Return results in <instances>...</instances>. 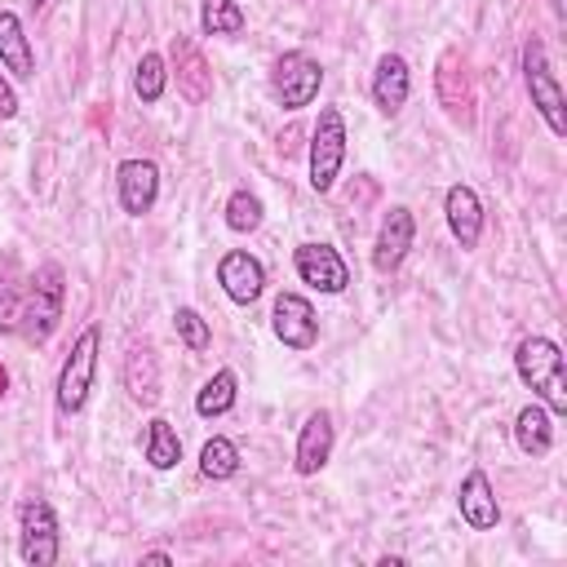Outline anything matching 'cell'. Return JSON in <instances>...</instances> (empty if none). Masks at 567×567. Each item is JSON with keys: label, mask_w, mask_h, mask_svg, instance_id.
<instances>
[{"label": "cell", "mask_w": 567, "mask_h": 567, "mask_svg": "<svg viewBox=\"0 0 567 567\" xmlns=\"http://www.w3.org/2000/svg\"><path fill=\"white\" fill-rule=\"evenodd\" d=\"M4 390H9V377H4V368H0V399H4Z\"/></svg>", "instance_id": "cell-31"}, {"label": "cell", "mask_w": 567, "mask_h": 567, "mask_svg": "<svg viewBox=\"0 0 567 567\" xmlns=\"http://www.w3.org/2000/svg\"><path fill=\"white\" fill-rule=\"evenodd\" d=\"M332 443H337V430H332V416L319 408V412H310L306 416V425H301V434H297V452H292V470L301 474V478H310V474H319L323 465H328V456H332Z\"/></svg>", "instance_id": "cell-13"}, {"label": "cell", "mask_w": 567, "mask_h": 567, "mask_svg": "<svg viewBox=\"0 0 567 567\" xmlns=\"http://www.w3.org/2000/svg\"><path fill=\"white\" fill-rule=\"evenodd\" d=\"M18 115V93H13V84L0 75V120H13Z\"/></svg>", "instance_id": "cell-28"}, {"label": "cell", "mask_w": 567, "mask_h": 567, "mask_svg": "<svg viewBox=\"0 0 567 567\" xmlns=\"http://www.w3.org/2000/svg\"><path fill=\"white\" fill-rule=\"evenodd\" d=\"M199 474L213 478V483H226L239 474V447L226 439V434H213L204 447H199Z\"/></svg>", "instance_id": "cell-22"}, {"label": "cell", "mask_w": 567, "mask_h": 567, "mask_svg": "<svg viewBox=\"0 0 567 567\" xmlns=\"http://www.w3.org/2000/svg\"><path fill=\"white\" fill-rule=\"evenodd\" d=\"M523 84H527V93H532V106H536L540 120L549 124V133L563 137V133H567L563 89H558V80H554V71H549V58H545V44H540L536 35L523 44Z\"/></svg>", "instance_id": "cell-5"}, {"label": "cell", "mask_w": 567, "mask_h": 567, "mask_svg": "<svg viewBox=\"0 0 567 567\" xmlns=\"http://www.w3.org/2000/svg\"><path fill=\"white\" fill-rule=\"evenodd\" d=\"M62 301H66L62 266L58 261H40L35 275L27 279V297H22V310H18V332L31 346H44L62 323Z\"/></svg>", "instance_id": "cell-2"}, {"label": "cell", "mask_w": 567, "mask_h": 567, "mask_svg": "<svg viewBox=\"0 0 567 567\" xmlns=\"http://www.w3.org/2000/svg\"><path fill=\"white\" fill-rule=\"evenodd\" d=\"M549 9H554V18H567V0H549Z\"/></svg>", "instance_id": "cell-30"}, {"label": "cell", "mask_w": 567, "mask_h": 567, "mask_svg": "<svg viewBox=\"0 0 567 567\" xmlns=\"http://www.w3.org/2000/svg\"><path fill=\"white\" fill-rule=\"evenodd\" d=\"M142 456H146L151 470H173V465L182 461V439H177V430H173L164 416H151V421H146Z\"/></svg>", "instance_id": "cell-20"}, {"label": "cell", "mask_w": 567, "mask_h": 567, "mask_svg": "<svg viewBox=\"0 0 567 567\" xmlns=\"http://www.w3.org/2000/svg\"><path fill=\"white\" fill-rule=\"evenodd\" d=\"M124 385L137 403H159V363L151 354V346H128V359H124Z\"/></svg>", "instance_id": "cell-19"}, {"label": "cell", "mask_w": 567, "mask_h": 567, "mask_svg": "<svg viewBox=\"0 0 567 567\" xmlns=\"http://www.w3.org/2000/svg\"><path fill=\"white\" fill-rule=\"evenodd\" d=\"M0 66L13 71L18 80L35 75V53H31V40H27L22 18L13 9H0Z\"/></svg>", "instance_id": "cell-18"}, {"label": "cell", "mask_w": 567, "mask_h": 567, "mask_svg": "<svg viewBox=\"0 0 567 567\" xmlns=\"http://www.w3.org/2000/svg\"><path fill=\"white\" fill-rule=\"evenodd\" d=\"M248 27V13L239 0H204L199 4V31L204 35H239Z\"/></svg>", "instance_id": "cell-23"}, {"label": "cell", "mask_w": 567, "mask_h": 567, "mask_svg": "<svg viewBox=\"0 0 567 567\" xmlns=\"http://www.w3.org/2000/svg\"><path fill=\"white\" fill-rule=\"evenodd\" d=\"M217 284L221 292L235 301V306H252L261 292H266V266L244 252V248H230L221 261H217Z\"/></svg>", "instance_id": "cell-10"}, {"label": "cell", "mask_w": 567, "mask_h": 567, "mask_svg": "<svg viewBox=\"0 0 567 567\" xmlns=\"http://www.w3.org/2000/svg\"><path fill=\"white\" fill-rule=\"evenodd\" d=\"M270 328H275L279 346H288V350H297V354L319 341V315H315L310 297H301V292H279V297H275V306H270Z\"/></svg>", "instance_id": "cell-8"}, {"label": "cell", "mask_w": 567, "mask_h": 567, "mask_svg": "<svg viewBox=\"0 0 567 567\" xmlns=\"http://www.w3.org/2000/svg\"><path fill=\"white\" fill-rule=\"evenodd\" d=\"M173 328H177V337H182V346L186 350H208V341H213V328H208V319L199 315V310H190V306H177L173 310Z\"/></svg>", "instance_id": "cell-26"}, {"label": "cell", "mask_w": 567, "mask_h": 567, "mask_svg": "<svg viewBox=\"0 0 567 567\" xmlns=\"http://www.w3.org/2000/svg\"><path fill=\"white\" fill-rule=\"evenodd\" d=\"M443 217H447V230H452V239H456L461 248H474V244H478V235H483V204H478L474 186H465V182L447 186V195H443Z\"/></svg>", "instance_id": "cell-16"}, {"label": "cell", "mask_w": 567, "mask_h": 567, "mask_svg": "<svg viewBox=\"0 0 567 567\" xmlns=\"http://www.w3.org/2000/svg\"><path fill=\"white\" fill-rule=\"evenodd\" d=\"M9 275H13V266L4 261V270H0V332H18V310H22L18 284Z\"/></svg>", "instance_id": "cell-27"}, {"label": "cell", "mask_w": 567, "mask_h": 567, "mask_svg": "<svg viewBox=\"0 0 567 567\" xmlns=\"http://www.w3.org/2000/svg\"><path fill=\"white\" fill-rule=\"evenodd\" d=\"M164 89H168V62H164L159 53H142V62H137V71H133V93H137L142 102H159Z\"/></svg>", "instance_id": "cell-24"}, {"label": "cell", "mask_w": 567, "mask_h": 567, "mask_svg": "<svg viewBox=\"0 0 567 567\" xmlns=\"http://www.w3.org/2000/svg\"><path fill=\"white\" fill-rule=\"evenodd\" d=\"M235 394H239V377H235L230 368H217V372L204 381V390L195 394V412H199L204 421H213V416H221V412L235 408Z\"/></svg>", "instance_id": "cell-21"}, {"label": "cell", "mask_w": 567, "mask_h": 567, "mask_svg": "<svg viewBox=\"0 0 567 567\" xmlns=\"http://www.w3.org/2000/svg\"><path fill=\"white\" fill-rule=\"evenodd\" d=\"M456 509L465 518V527L474 532H492L501 523V505H496V492H492V478L483 470H470L456 487Z\"/></svg>", "instance_id": "cell-14"}, {"label": "cell", "mask_w": 567, "mask_h": 567, "mask_svg": "<svg viewBox=\"0 0 567 567\" xmlns=\"http://www.w3.org/2000/svg\"><path fill=\"white\" fill-rule=\"evenodd\" d=\"M292 266H297V279L310 284L315 292L337 297V292L350 288V270H346V261H341V252L332 244H315V239L310 244H297Z\"/></svg>", "instance_id": "cell-9"}, {"label": "cell", "mask_w": 567, "mask_h": 567, "mask_svg": "<svg viewBox=\"0 0 567 567\" xmlns=\"http://www.w3.org/2000/svg\"><path fill=\"white\" fill-rule=\"evenodd\" d=\"M142 563H173V554H164V549H151V554H142Z\"/></svg>", "instance_id": "cell-29"}, {"label": "cell", "mask_w": 567, "mask_h": 567, "mask_svg": "<svg viewBox=\"0 0 567 567\" xmlns=\"http://www.w3.org/2000/svg\"><path fill=\"white\" fill-rule=\"evenodd\" d=\"M97 341H102V332H97V323H89V328L75 337L71 354L62 359L58 390H53V403H58V412H62V416H75V412L89 403L93 372H97Z\"/></svg>", "instance_id": "cell-3"}, {"label": "cell", "mask_w": 567, "mask_h": 567, "mask_svg": "<svg viewBox=\"0 0 567 567\" xmlns=\"http://www.w3.org/2000/svg\"><path fill=\"white\" fill-rule=\"evenodd\" d=\"M115 190H120V208L128 217L151 213L155 199H159V168H155V159H124L115 168Z\"/></svg>", "instance_id": "cell-11"}, {"label": "cell", "mask_w": 567, "mask_h": 567, "mask_svg": "<svg viewBox=\"0 0 567 567\" xmlns=\"http://www.w3.org/2000/svg\"><path fill=\"white\" fill-rule=\"evenodd\" d=\"M18 554L27 567L58 563V514L44 496H27L18 505Z\"/></svg>", "instance_id": "cell-4"}, {"label": "cell", "mask_w": 567, "mask_h": 567, "mask_svg": "<svg viewBox=\"0 0 567 567\" xmlns=\"http://www.w3.org/2000/svg\"><path fill=\"white\" fill-rule=\"evenodd\" d=\"M514 443L523 456H545L554 447V416L540 399H532L527 408H518L514 416Z\"/></svg>", "instance_id": "cell-17"}, {"label": "cell", "mask_w": 567, "mask_h": 567, "mask_svg": "<svg viewBox=\"0 0 567 567\" xmlns=\"http://www.w3.org/2000/svg\"><path fill=\"white\" fill-rule=\"evenodd\" d=\"M319 84H323V66H319L310 53H301V49L279 53L275 66H270V89H275V97H279L288 111L310 106V102L319 97Z\"/></svg>", "instance_id": "cell-7"}, {"label": "cell", "mask_w": 567, "mask_h": 567, "mask_svg": "<svg viewBox=\"0 0 567 567\" xmlns=\"http://www.w3.org/2000/svg\"><path fill=\"white\" fill-rule=\"evenodd\" d=\"M514 372L518 381L549 408V416H567V377H563V350L558 341L532 332L514 350Z\"/></svg>", "instance_id": "cell-1"}, {"label": "cell", "mask_w": 567, "mask_h": 567, "mask_svg": "<svg viewBox=\"0 0 567 567\" xmlns=\"http://www.w3.org/2000/svg\"><path fill=\"white\" fill-rule=\"evenodd\" d=\"M412 235H416V217H412V208L394 204V208L381 217V230H377V244H372V266H377L381 275L399 270L403 257H408V248H412Z\"/></svg>", "instance_id": "cell-12"}, {"label": "cell", "mask_w": 567, "mask_h": 567, "mask_svg": "<svg viewBox=\"0 0 567 567\" xmlns=\"http://www.w3.org/2000/svg\"><path fill=\"white\" fill-rule=\"evenodd\" d=\"M261 217H266V208H261V199L252 190H244V186L230 190V199H226V226L235 235H252L261 226Z\"/></svg>", "instance_id": "cell-25"}, {"label": "cell", "mask_w": 567, "mask_h": 567, "mask_svg": "<svg viewBox=\"0 0 567 567\" xmlns=\"http://www.w3.org/2000/svg\"><path fill=\"white\" fill-rule=\"evenodd\" d=\"M412 93V71H408V58L403 53H381L377 58V71H372V102L381 115H399L403 102Z\"/></svg>", "instance_id": "cell-15"}, {"label": "cell", "mask_w": 567, "mask_h": 567, "mask_svg": "<svg viewBox=\"0 0 567 567\" xmlns=\"http://www.w3.org/2000/svg\"><path fill=\"white\" fill-rule=\"evenodd\" d=\"M31 4H35V9H40V4H44V0H31Z\"/></svg>", "instance_id": "cell-32"}, {"label": "cell", "mask_w": 567, "mask_h": 567, "mask_svg": "<svg viewBox=\"0 0 567 567\" xmlns=\"http://www.w3.org/2000/svg\"><path fill=\"white\" fill-rule=\"evenodd\" d=\"M341 164H346V115L337 106H323L310 133V186L328 195Z\"/></svg>", "instance_id": "cell-6"}]
</instances>
